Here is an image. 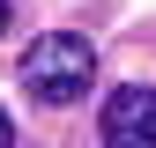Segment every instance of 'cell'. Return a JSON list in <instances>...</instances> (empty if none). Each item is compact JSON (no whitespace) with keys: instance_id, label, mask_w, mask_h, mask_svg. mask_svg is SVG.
Returning a JSON list of instances; mask_svg holds the SVG:
<instances>
[{"instance_id":"obj_1","label":"cell","mask_w":156,"mask_h":148,"mask_svg":"<svg viewBox=\"0 0 156 148\" xmlns=\"http://www.w3.org/2000/svg\"><path fill=\"white\" fill-rule=\"evenodd\" d=\"M89 82H97V45L82 30H45V37H30V52H23V89L37 104H82L89 96Z\"/></svg>"},{"instance_id":"obj_2","label":"cell","mask_w":156,"mask_h":148,"mask_svg":"<svg viewBox=\"0 0 156 148\" xmlns=\"http://www.w3.org/2000/svg\"><path fill=\"white\" fill-rule=\"evenodd\" d=\"M97 133H104V148H156V89L119 82L97 111Z\"/></svg>"},{"instance_id":"obj_3","label":"cell","mask_w":156,"mask_h":148,"mask_svg":"<svg viewBox=\"0 0 156 148\" xmlns=\"http://www.w3.org/2000/svg\"><path fill=\"white\" fill-rule=\"evenodd\" d=\"M0 148H15V119H8V111H0Z\"/></svg>"},{"instance_id":"obj_4","label":"cell","mask_w":156,"mask_h":148,"mask_svg":"<svg viewBox=\"0 0 156 148\" xmlns=\"http://www.w3.org/2000/svg\"><path fill=\"white\" fill-rule=\"evenodd\" d=\"M0 37H8V0H0Z\"/></svg>"}]
</instances>
